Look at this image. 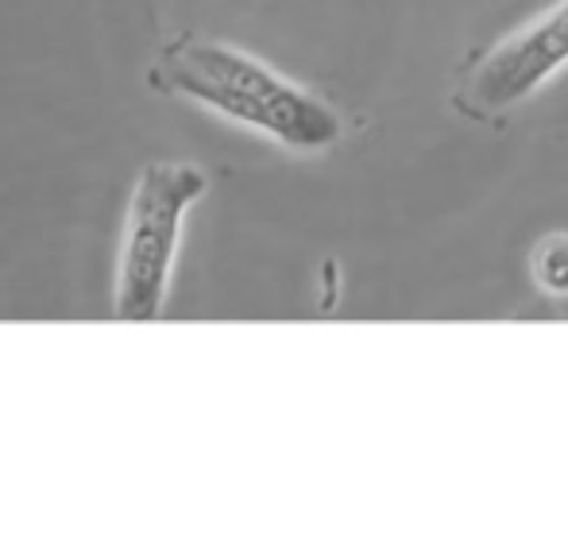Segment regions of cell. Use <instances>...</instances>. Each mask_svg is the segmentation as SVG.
I'll use <instances>...</instances> for the list:
<instances>
[{
    "instance_id": "obj_1",
    "label": "cell",
    "mask_w": 568,
    "mask_h": 541,
    "mask_svg": "<svg viewBox=\"0 0 568 541\" xmlns=\"http://www.w3.org/2000/svg\"><path fill=\"white\" fill-rule=\"evenodd\" d=\"M148 85L166 98L197 101L291 151H325L344 132L329 101L302 90L255 54L202 31L166 39L148 67Z\"/></svg>"
},
{
    "instance_id": "obj_2",
    "label": "cell",
    "mask_w": 568,
    "mask_h": 541,
    "mask_svg": "<svg viewBox=\"0 0 568 541\" xmlns=\"http://www.w3.org/2000/svg\"><path fill=\"white\" fill-rule=\"evenodd\" d=\"M210 190V174L194 163H148L128 197L116 252L113 317L155 321L163 314L166 286L182 241V217Z\"/></svg>"
},
{
    "instance_id": "obj_3",
    "label": "cell",
    "mask_w": 568,
    "mask_h": 541,
    "mask_svg": "<svg viewBox=\"0 0 568 541\" xmlns=\"http://www.w3.org/2000/svg\"><path fill=\"white\" fill-rule=\"evenodd\" d=\"M568 62V0H557L546 16L526 23L523 31L507 35L484 51L476 62L460 70L456 78L453 105L464 116H487L510 113L523 105L546 78H554Z\"/></svg>"
},
{
    "instance_id": "obj_4",
    "label": "cell",
    "mask_w": 568,
    "mask_h": 541,
    "mask_svg": "<svg viewBox=\"0 0 568 541\" xmlns=\"http://www.w3.org/2000/svg\"><path fill=\"white\" fill-rule=\"evenodd\" d=\"M538 278L549 294H568V236H554L538 252Z\"/></svg>"
}]
</instances>
